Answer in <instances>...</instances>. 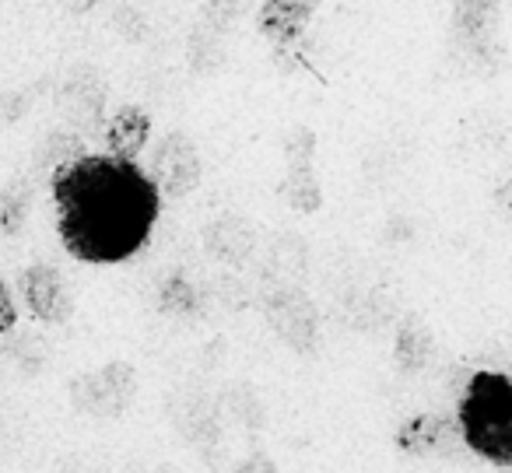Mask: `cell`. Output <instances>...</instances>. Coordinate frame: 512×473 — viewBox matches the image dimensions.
Here are the masks:
<instances>
[{
  "label": "cell",
  "instance_id": "19",
  "mask_svg": "<svg viewBox=\"0 0 512 473\" xmlns=\"http://www.w3.org/2000/svg\"><path fill=\"white\" fill-rule=\"evenodd\" d=\"M60 4H64V8L71 11V15H88V11L99 8L102 0H60Z\"/></svg>",
  "mask_w": 512,
  "mask_h": 473
},
{
  "label": "cell",
  "instance_id": "3",
  "mask_svg": "<svg viewBox=\"0 0 512 473\" xmlns=\"http://www.w3.org/2000/svg\"><path fill=\"white\" fill-rule=\"evenodd\" d=\"M71 403L88 417H120L137 396V372L127 361H109V365L85 372L71 382Z\"/></svg>",
  "mask_w": 512,
  "mask_h": 473
},
{
  "label": "cell",
  "instance_id": "4",
  "mask_svg": "<svg viewBox=\"0 0 512 473\" xmlns=\"http://www.w3.org/2000/svg\"><path fill=\"white\" fill-rule=\"evenodd\" d=\"M397 449L411 459H446V463H460L470 456L456 417L442 410H421L407 417L397 428Z\"/></svg>",
  "mask_w": 512,
  "mask_h": 473
},
{
  "label": "cell",
  "instance_id": "20",
  "mask_svg": "<svg viewBox=\"0 0 512 473\" xmlns=\"http://www.w3.org/2000/svg\"><path fill=\"white\" fill-rule=\"evenodd\" d=\"M158 473H176V470H158Z\"/></svg>",
  "mask_w": 512,
  "mask_h": 473
},
{
  "label": "cell",
  "instance_id": "14",
  "mask_svg": "<svg viewBox=\"0 0 512 473\" xmlns=\"http://www.w3.org/2000/svg\"><path fill=\"white\" fill-rule=\"evenodd\" d=\"M432 333L421 323L418 316H407L404 323L397 326V340H393V361L404 375H418L421 368L432 361Z\"/></svg>",
  "mask_w": 512,
  "mask_h": 473
},
{
  "label": "cell",
  "instance_id": "9",
  "mask_svg": "<svg viewBox=\"0 0 512 473\" xmlns=\"http://www.w3.org/2000/svg\"><path fill=\"white\" fill-rule=\"evenodd\" d=\"M498 25H502L498 0H453V32L470 57L488 60V53L498 50Z\"/></svg>",
  "mask_w": 512,
  "mask_h": 473
},
{
  "label": "cell",
  "instance_id": "10",
  "mask_svg": "<svg viewBox=\"0 0 512 473\" xmlns=\"http://www.w3.org/2000/svg\"><path fill=\"white\" fill-rule=\"evenodd\" d=\"M246 8L249 0H207L204 8H200L197 29L190 36V64L197 71L214 67V60L221 53V39L228 36V29L239 22Z\"/></svg>",
  "mask_w": 512,
  "mask_h": 473
},
{
  "label": "cell",
  "instance_id": "13",
  "mask_svg": "<svg viewBox=\"0 0 512 473\" xmlns=\"http://www.w3.org/2000/svg\"><path fill=\"white\" fill-rule=\"evenodd\" d=\"M151 141V116L141 106H120L106 123V155L137 162V155L148 151Z\"/></svg>",
  "mask_w": 512,
  "mask_h": 473
},
{
  "label": "cell",
  "instance_id": "2",
  "mask_svg": "<svg viewBox=\"0 0 512 473\" xmlns=\"http://www.w3.org/2000/svg\"><path fill=\"white\" fill-rule=\"evenodd\" d=\"M456 424L474 456L512 466V375L474 372L456 396Z\"/></svg>",
  "mask_w": 512,
  "mask_h": 473
},
{
  "label": "cell",
  "instance_id": "17",
  "mask_svg": "<svg viewBox=\"0 0 512 473\" xmlns=\"http://www.w3.org/2000/svg\"><path fill=\"white\" fill-rule=\"evenodd\" d=\"M18 326V302H15V291L11 284L0 277V337H8L11 330Z\"/></svg>",
  "mask_w": 512,
  "mask_h": 473
},
{
  "label": "cell",
  "instance_id": "18",
  "mask_svg": "<svg viewBox=\"0 0 512 473\" xmlns=\"http://www.w3.org/2000/svg\"><path fill=\"white\" fill-rule=\"evenodd\" d=\"M228 473H278V466H274V459L267 456V452H253V456H246L235 470H228Z\"/></svg>",
  "mask_w": 512,
  "mask_h": 473
},
{
  "label": "cell",
  "instance_id": "1",
  "mask_svg": "<svg viewBox=\"0 0 512 473\" xmlns=\"http://www.w3.org/2000/svg\"><path fill=\"white\" fill-rule=\"evenodd\" d=\"M57 235L81 263H123L148 242L158 218V190L137 162L81 155L53 172Z\"/></svg>",
  "mask_w": 512,
  "mask_h": 473
},
{
  "label": "cell",
  "instance_id": "11",
  "mask_svg": "<svg viewBox=\"0 0 512 473\" xmlns=\"http://www.w3.org/2000/svg\"><path fill=\"white\" fill-rule=\"evenodd\" d=\"M316 11H320V0H264V8L256 15V29L278 50H292V46H299L302 32L313 22Z\"/></svg>",
  "mask_w": 512,
  "mask_h": 473
},
{
  "label": "cell",
  "instance_id": "15",
  "mask_svg": "<svg viewBox=\"0 0 512 473\" xmlns=\"http://www.w3.org/2000/svg\"><path fill=\"white\" fill-rule=\"evenodd\" d=\"M158 309L165 316H176V319H186L200 309V291L193 288V281L186 274H172L162 281L158 288Z\"/></svg>",
  "mask_w": 512,
  "mask_h": 473
},
{
  "label": "cell",
  "instance_id": "7",
  "mask_svg": "<svg viewBox=\"0 0 512 473\" xmlns=\"http://www.w3.org/2000/svg\"><path fill=\"white\" fill-rule=\"evenodd\" d=\"M18 295L25 302V312L43 326H60L74 316L71 288H67L64 274L46 260L29 263L18 274Z\"/></svg>",
  "mask_w": 512,
  "mask_h": 473
},
{
  "label": "cell",
  "instance_id": "16",
  "mask_svg": "<svg viewBox=\"0 0 512 473\" xmlns=\"http://www.w3.org/2000/svg\"><path fill=\"white\" fill-rule=\"evenodd\" d=\"M29 204H32V190H29V183H11L8 190L0 193V228L8 235H15V232H22V225H25V218H29Z\"/></svg>",
  "mask_w": 512,
  "mask_h": 473
},
{
  "label": "cell",
  "instance_id": "6",
  "mask_svg": "<svg viewBox=\"0 0 512 473\" xmlns=\"http://www.w3.org/2000/svg\"><path fill=\"white\" fill-rule=\"evenodd\" d=\"M264 316L271 323V330L292 351L309 354L316 347V340H320V312H316V302L302 288H295V284L274 288L264 298Z\"/></svg>",
  "mask_w": 512,
  "mask_h": 473
},
{
  "label": "cell",
  "instance_id": "5",
  "mask_svg": "<svg viewBox=\"0 0 512 473\" xmlns=\"http://www.w3.org/2000/svg\"><path fill=\"white\" fill-rule=\"evenodd\" d=\"M148 179L155 183L158 197H186L200 186V176H204V165H200V151L197 144L190 141V134L183 130H172L162 141L151 148V162H148Z\"/></svg>",
  "mask_w": 512,
  "mask_h": 473
},
{
  "label": "cell",
  "instance_id": "8",
  "mask_svg": "<svg viewBox=\"0 0 512 473\" xmlns=\"http://www.w3.org/2000/svg\"><path fill=\"white\" fill-rule=\"evenodd\" d=\"M281 200L302 214L320 211L323 190L316 176V134L313 130H295L285 148V179H281Z\"/></svg>",
  "mask_w": 512,
  "mask_h": 473
},
{
  "label": "cell",
  "instance_id": "12",
  "mask_svg": "<svg viewBox=\"0 0 512 473\" xmlns=\"http://www.w3.org/2000/svg\"><path fill=\"white\" fill-rule=\"evenodd\" d=\"M204 246L207 253L218 263H228V267H239L253 256L256 249V228L249 225V218L242 214H221L211 225L204 228Z\"/></svg>",
  "mask_w": 512,
  "mask_h": 473
}]
</instances>
